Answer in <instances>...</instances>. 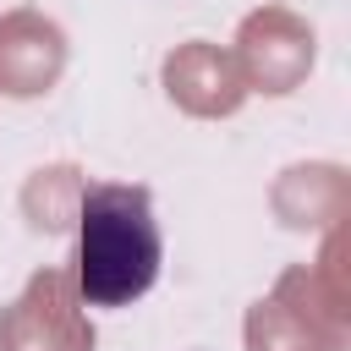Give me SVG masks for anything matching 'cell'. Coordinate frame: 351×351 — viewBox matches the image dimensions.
Wrapping results in <instances>:
<instances>
[{
	"instance_id": "6da1fadb",
	"label": "cell",
	"mask_w": 351,
	"mask_h": 351,
	"mask_svg": "<svg viewBox=\"0 0 351 351\" xmlns=\"http://www.w3.org/2000/svg\"><path fill=\"white\" fill-rule=\"evenodd\" d=\"M165 236L148 186L88 181L77 203V291L88 307H126L154 291Z\"/></svg>"
}]
</instances>
